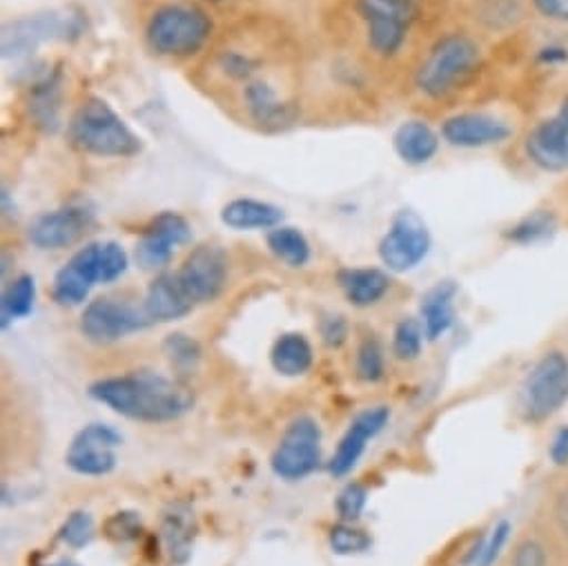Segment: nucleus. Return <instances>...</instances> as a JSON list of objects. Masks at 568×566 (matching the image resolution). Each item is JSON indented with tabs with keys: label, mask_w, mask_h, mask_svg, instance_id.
<instances>
[{
	"label": "nucleus",
	"mask_w": 568,
	"mask_h": 566,
	"mask_svg": "<svg viewBox=\"0 0 568 566\" xmlns=\"http://www.w3.org/2000/svg\"><path fill=\"white\" fill-rule=\"evenodd\" d=\"M90 397L121 417L145 424L174 422L194 406V393L181 380L152 371L99 380L90 386Z\"/></svg>",
	"instance_id": "1"
},
{
	"label": "nucleus",
	"mask_w": 568,
	"mask_h": 566,
	"mask_svg": "<svg viewBox=\"0 0 568 566\" xmlns=\"http://www.w3.org/2000/svg\"><path fill=\"white\" fill-rule=\"evenodd\" d=\"M484 61L481 43L466 32L439 37L415 70V88L430 101L446 99L462 90Z\"/></svg>",
	"instance_id": "2"
},
{
	"label": "nucleus",
	"mask_w": 568,
	"mask_h": 566,
	"mask_svg": "<svg viewBox=\"0 0 568 566\" xmlns=\"http://www.w3.org/2000/svg\"><path fill=\"white\" fill-rule=\"evenodd\" d=\"M128 252L116 241H94L72 254L57 272L52 297L61 306H79L97 283H112L125 274Z\"/></svg>",
	"instance_id": "3"
},
{
	"label": "nucleus",
	"mask_w": 568,
	"mask_h": 566,
	"mask_svg": "<svg viewBox=\"0 0 568 566\" xmlns=\"http://www.w3.org/2000/svg\"><path fill=\"white\" fill-rule=\"evenodd\" d=\"M70 141L85 154L128 159L141 152V139L103 99H88L70 121Z\"/></svg>",
	"instance_id": "4"
},
{
	"label": "nucleus",
	"mask_w": 568,
	"mask_h": 566,
	"mask_svg": "<svg viewBox=\"0 0 568 566\" xmlns=\"http://www.w3.org/2000/svg\"><path fill=\"white\" fill-rule=\"evenodd\" d=\"M210 37V17L190 3H168L159 8L145 28L150 50L165 59H190L205 48Z\"/></svg>",
	"instance_id": "5"
},
{
	"label": "nucleus",
	"mask_w": 568,
	"mask_h": 566,
	"mask_svg": "<svg viewBox=\"0 0 568 566\" xmlns=\"http://www.w3.org/2000/svg\"><path fill=\"white\" fill-rule=\"evenodd\" d=\"M568 404V355L544 353L526 375L519 393V413L526 424H544Z\"/></svg>",
	"instance_id": "6"
},
{
	"label": "nucleus",
	"mask_w": 568,
	"mask_h": 566,
	"mask_svg": "<svg viewBox=\"0 0 568 566\" xmlns=\"http://www.w3.org/2000/svg\"><path fill=\"white\" fill-rule=\"evenodd\" d=\"M419 0H357L371 52L379 59L399 57L419 19Z\"/></svg>",
	"instance_id": "7"
},
{
	"label": "nucleus",
	"mask_w": 568,
	"mask_h": 566,
	"mask_svg": "<svg viewBox=\"0 0 568 566\" xmlns=\"http://www.w3.org/2000/svg\"><path fill=\"white\" fill-rule=\"evenodd\" d=\"M322 464V428L317 420L302 415L293 420L272 453L270 466L276 477L300 482Z\"/></svg>",
	"instance_id": "8"
},
{
	"label": "nucleus",
	"mask_w": 568,
	"mask_h": 566,
	"mask_svg": "<svg viewBox=\"0 0 568 566\" xmlns=\"http://www.w3.org/2000/svg\"><path fill=\"white\" fill-rule=\"evenodd\" d=\"M433 236L426 221L413 210H399L379 241V259L390 272L415 270L430 252Z\"/></svg>",
	"instance_id": "9"
},
{
	"label": "nucleus",
	"mask_w": 568,
	"mask_h": 566,
	"mask_svg": "<svg viewBox=\"0 0 568 566\" xmlns=\"http://www.w3.org/2000/svg\"><path fill=\"white\" fill-rule=\"evenodd\" d=\"M176 274L194 306L210 304L219 300V295L225 291L230 261L221 245L203 243L185 256Z\"/></svg>",
	"instance_id": "10"
},
{
	"label": "nucleus",
	"mask_w": 568,
	"mask_h": 566,
	"mask_svg": "<svg viewBox=\"0 0 568 566\" xmlns=\"http://www.w3.org/2000/svg\"><path fill=\"white\" fill-rule=\"evenodd\" d=\"M123 444V435L110 424H88L81 428L68 446L65 464L85 477H103L116 468V451Z\"/></svg>",
	"instance_id": "11"
},
{
	"label": "nucleus",
	"mask_w": 568,
	"mask_h": 566,
	"mask_svg": "<svg viewBox=\"0 0 568 566\" xmlns=\"http://www.w3.org/2000/svg\"><path fill=\"white\" fill-rule=\"evenodd\" d=\"M152 322L143 313V309H134L125 302H116L110 297L94 300L85 306L81 315V333L88 342L108 346L132 333L148 329Z\"/></svg>",
	"instance_id": "12"
},
{
	"label": "nucleus",
	"mask_w": 568,
	"mask_h": 566,
	"mask_svg": "<svg viewBox=\"0 0 568 566\" xmlns=\"http://www.w3.org/2000/svg\"><path fill=\"white\" fill-rule=\"evenodd\" d=\"M192 239V228L179 212L165 210L156 214L141 232L134 259L143 270H161L172 261L174 247Z\"/></svg>",
	"instance_id": "13"
},
{
	"label": "nucleus",
	"mask_w": 568,
	"mask_h": 566,
	"mask_svg": "<svg viewBox=\"0 0 568 566\" xmlns=\"http://www.w3.org/2000/svg\"><path fill=\"white\" fill-rule=\"evenodd\" d=\"M94 223V210L88 203H70L61 210L37 216L28 230L39 250H63L74 245Z\"/></svg>",
	"instance_id": "14"
},
{
	"label": "nucleus",
	"mask_w": 568,
	"mask_h": 566,
	"mask_svg": "<svg viewBox=\"0 0 568 566\" xmlns=\"http://www.w3.org/2000/svg\"><path fill=\"white\" fill-rule=\"evenodd\" d=\"M513 137V125L490 112H457L442 123V139L459 150L501 145Z\"/></svg>",
	"instance_id": "15"
},
{
	"label": "nucleus",
	"mask_w": 568,
	"mask_h": 566,
	"mask_svg": "<svg viewBox=\"0 0 568 566\" xmlns=\"http://www.w3.org/2000/svg\"><path fill=\"white\" fill-rule=\"evenodd\" d=\"M524 154L544 174L568 172V123L550 114L530 125L524 137Z\"/></svg>",
	"instance_id": "16"
},
{
	"label": "nucleus",
	"mask_w": 568,
	"mask_h": 566,
	"mask_svg": "<svg viewBox=\"0 0 568 566\" xmlns=\"http://www.w3.org/2000/svg\"><path fill=\"white\" fill-rule=\"evenodd\" d=\"M390 420V408L388 406H373V408H366L362 411L353 422H351V428L346 431V435L342 437L331 464H328V471L333 477H344L348 475L357 462L362 459L364 451H366V444L371 439H375L388 424Z\"/></svg>",
	"instance_id": "17"
},
{
	"label": "nucleus",
	"mask_w": 568,
	"mask_h": 566,
	"mask_svg": "<svg viewBox=\"0 0 568 566\" xmlns=\"http://www.w3.org/2000/svg\"><path fill=\"white\" fill-rule=\"evenodd\" d=\"M194 302L185 293L176 272L159 274L145 293L143 313L150 322H174L194 311Z\"/></svg>",
	"instance_id": "18"
},
{
	"label": "nucleus",
	"mask_w": 568,
	"mask_h": 566,
	"mask_svg": "<svg viewBox=\"0 0 568 566\" xmlns=\"http://www.w3.org/2000/svg\"><path fill=\"white\" fill-rule=\"evenodd\" d=\"M243 101L250 119L261 128L278 130L291 125L295 119V105L283 99L270 81H250L243 90Z\"/></svg>",
	"instance_id": "19"
},
{
	"label": "nucleus",
	"mask_w": 568,
	"mask_h": 566,
	"mask_svg": "<svg viewBox=\"0 0 568 566\" xmlns=\"http://www.w3.org/2000/svg\"><path fill=\"white\" fill-rule=\"evenodd\" d=\"M339 289L357 309L379 304L390 291V276L382 267H346L337 274Z\"/></svg>",
	"instance_id": "20"
},
{
	"label": "nucleus",
	"mask_w": 568,
	"mask_h": 566,
	"mask_svg": "<svg viewBox=\"0 0 568 566\" xmlns=\"http://www.w3.org/2000/svg\"><path fill=\"white\" fill-rule=\"evenodd\" d=\"M459 289L455 281H439L424 297L419 306L422 326L428 342L442 340L455 324V297Z\"/></svg>",
	"instance_id": "21"
},
{
	"label": "nucleus",
	"mask_w": 568,
	"mask_h": 566,
	"mask_svg": "<svg viewBox=\"0 0 568 566\" xmlns=\"http://www.w3.org/2000/svg\"><path fill=\"white\" fill-rule=\"evenodd\" d=\"M442 137L422 119L404 121L393 134L397 156L408 165H426L439 152Z\"/></svg>",
	"instance_id": "22"
},
{
	"label": "nucleus",
	"mask_w": 568,
	"mask_h": 566,
	"mask_svg": "<svg viewBox=\"0 0 568 566\" xmlns=\"http://www.w3.org/2000/svg\"><path fill=\"white\" fill-rule=\"evenodd\" d=\"M161 537H163L165 550L172 557V562L185 564L192 555V546H194V537H196V519H194L192 508L185 504H172L165 511Z\"/></svg>",
	"instance_id": "23"
},
{
	"label": "nucleus",
	"mask_w": 568,
	"mask_h": 566,
	"mask_svg": "<svg viewBox=\"0 0 568 566\" xmlns=\"http://www.w3.org/2000/svg\"><path fill=\"white\" fill-rule=\"evenodd\" d=\"M221 221L232 230H267L283 221V210L256 199H234L223 205Z\"/></svg>",
	"instance_id": "24"
},
{
	"label": "nucleus",
	"mask_w": 568,
	"mask_h": 566,
	"mask_svg": "<svg viewBox=\"0 0 568 566\" xmlns=\"http://www.w3.org/2000/svg\"><path fill=\"white\" fill-rule=\"evenodd\" d=\"M272 368L283 377H302L313 368L315 353L302 333L281 335L270 351Z\"/></svg>",
	"instance_id": "25"
},
{
	"label": "nucleus",
	"mask_w": 568,
	"mask_h": 566,
	"mask_svg": "<svg viewBox=\"0 0 568 566\" xmlns=\"http://www.w3.org/2000/svg\"><path fill=\"white\" fill-rule=\"evenodd\" d=\"M270 252L288 267H304L311 261V243L306 234L293 225H276L267 232Z\"/></svg>",
	"instance_id": "26"
},
{
	"label": "nucleus",
	"mask_w": 568,
	"mask_h": 566,
	"mask_svg": "<svg viewBox=\"0 0 568 566\" xmlns=\"http://www.w3.org/2000/svg\"><path fill=\"white\" fill-rule=\"evenodd\" d=\"M557 230V214L552 210H532L526 216H521L517 223H513L504 239L515 245H537L546 239H550Z\"/></svg>",
	"instance_id": "27"
},
{
	"label": "nucleus",
	"mask_w": 568,
	"mask_h": 566,
	"mask_svg": "<svg viewBox=\"0 0 568 566\" xmlns=\"http://www.w3.org/2000/svg\"><path fill=\"white\" fill-rule=\"evenodd\" d=\"M37 283L32 274H19L0 300V313H3V329L17 320H26L34 311Z\"/></svg>",
	"instance_id": "28"
},
{
	"label": "nucleus",
	"mask_w": 568,
	"mask_h": 566,
	"mask_svg": "<svg viewBox=\"0 0 568 566\" xmlns=\"http://www.w3.org/2000/svg\"><path fill=\"white\" fill-rule=\"evenodd\" d=\"M163 353H165L172 371L179 377L194 375L201 366V360H203V351H201L199 342L192 340L190 335H183V333L168 335L165 342H163Z\"/></svg>",
	"instance_id": "29"
},
{
	"label": "nucleus",
	"mask_w": 568,
	"mask_h": 566,
	"mask_svg": "<svg viewBox=\"0 0 568 566\" xmlns=\"http://www.w3.org/2000/svg\"><path fill=\"white\" fill-rule=\"evenodd\" d=\"M510 533H513V526L508 519L497 522L486 537H479V542L468 550L464 562L468 566H493L501 555L504 546L508 544Z\"/></svg>",
	"instance_id": "30"
},
{
	"label": "nucleus",
	"mask_w": 568,
	"mask_h": 566,
	"mask_svg": "<svg viewBox=\"0 0 568 566\" xmlns=\"http://www.w3.org/2000/svg\"><path fill=\"white\" fill-rule=\"evenodd\" d=\"M424 342H426V333H424L422 322H417L413 317L402 320L393 333V353L402 362H413L422 355Z\"/></svg>",
	"instance_id": "31"
},
{
	"label": "nucleus",
	"mask_w": 568,
	"mask_h": 566,
	"mask_svg": "<svg viewBox=\"0 0 568 566\" xmlns=\"http://www.w3.org/2000/svg\"><path fill=\"white\" fill-rule=\"evenodd\" d=\"M355 368H357V377L362 382L375 384L379 380H384L386 373V357H384V346L375 335H368L357 351V360H355Z\"/></svg>",
	"instance_id": "32"
},
{
	"label": "nucleus",
	"mask_w": 568,
	"mask_h": 566,
	"mask_svg": "<svg viewBox=\"0 0 568 566\" xmlns=\"http://www.w3.org/2000/svg\"><path fill=\"white\" fill-rule=\"evenodd\" d=\"M328 544H331L333 553H337V555H359L371 548L373 539L366 530L355 528L353 524L344 522V524H337L331 528Z\"/></svg>",
	"instance_id": "33"
},
{
	"label": "nucleus",
	"mask_w": 568,
	"mask_h": 566,
	"mask_svg": "<svg viewBox=\"0 0 568 566\" xmlns=\"http://www.w3.org/2000/svg\"><path fill=\"white\" fill-rule=\"evenodd\" d=\"M59 537L72 546V548H83L92 542L94 537V517L88 511H74L61 526Z\"/></svg>",
	"instance_id": "34"
},
{
	"label": "nucleus",
	"mask_w": 568,
	"mask_h": 566,
	"mask_svg": "<svg viewBox=\"0 0 568 566\" xmlns=\"http://www.w3.org/2000/svg\"><path fill=\"white\" fill-rule=\"evenodd\" d=\"M366 502H368V491L366 486L353 482L348 484L339 495H337V513L344 522H355L359 519V515L364 513L366 508Z\"/></svg>",
	"instance_id": "35"
},
{
	"label": "nucleus",
	"mask_w": 568,
	"mask_h": 566,
	"mask_svg": "<svg viewBox=\"0 0 568 566\" xmlns=\"http://www.w3.org/2000/svg\"><path fill=\"white\" fill-rule=\"evenodd\" d=\"M510 566H550V553L544 542L526 537L510 553Z\"/></svg>",
	"instance_id": "36"
},
{
	"label": "nucleus",
	"mask_w": 568,
	"mask_h": 566,
	"mask_svg": "<svg viewBox=\"0 0 568 566\" xmlns=\"http://www.w3.org/2000/svg\"><path fill=\"white\" fill-rule=\"evenodd\" d=\"M139 533H141V517L139 513H132V511L114 513L105 524V535L116 542L134 539Z\"/></svg>",
	"instance_id": "37"
},
{
	"label": "nucleus",
	"mask_w": 568,
	"mask_h": 566,
	"mask_svg": "<svg viewBox=\"0 0 568 566\" xmlns=\"http://www.w3.org/2000/svg\"><path fill=\"white\" fill-rule=\"evenodd\" d=\"M535 17L550 26H568V0H528Z\"/></svg>",
	"instance_id": "38"
},
{
	"label": "nucleus",
	"mask_w": 568,
	"mask_h": 566,
	"mask_svg": "<svg viewBox=\"0 0 568 566\" xmlns=\"http://www.w3.org/2000/svg\"><path fill=\"white\" fill-rule=\"evenodd\" d=\"M320 333H322V340L326 346L339 348L348 340V322L344 315H335V313L324 315L320 322Z\"/></svg>",
	"instance_id": "39"
},
{
	"label": "nucleus",
	"mask_w": 568,
	"mask_h": 566,
	"mask_svg": "<svg viewBox=\"0 0 568 566\" xmlns=\"http://www.w3.org/2000/svg\"><path fill=\"white\" fill-rule=\"evenodd\" d=\"M548 459L552 462V466L564 468L568 466V424L559 426L552 433V439L548 444Z\"/></svg>",
	"instance_id": "40"
},
{
	"label": "nucleus",
	"mask_w": 568,
	"mask_h": 566,
	"mask_svg": "<svg viewBox=\"0 0 568 566\" xmlns=\"http://www.w3.org/2000/svg\"><path fill=\"white\" fill-rule=\"evenodd\" d=\"M537 63L544 68H559L568 63V48L561 43H548L537 50Z\"/></svg>",
	"instance_id": "41"
},
{
	"label": "nucleus",
	"mask_w": 568,
	"mask_h": 566,
	"mask_svg": "<svg viewBox=\"0 0 568 566\" xmlns=\"http://www.w3.org/2000/svg\"><path fill=\"white\" fill-rule=\"evenodd\" d=\"M555 117H559L561 121H566L568 123V92L561 97V101H559V105H557V110L552 112Z\"/></svg>",
	"instance_id": "42"
},
{
	"label": "nucleus",
	"mask_w": 568,
	"mask_h": 566,
	"mask_svg": "<svg viewBox=\"0 0 568 566\" xmlns=\"http://www.w3.org/2000/svg\"><path fill=\"white\" fill-rule=\"evenodd\" d=\"M37 566H81V564H77V562H72V559H59V562H54V564H37Z\"/></svg>",
	"instance_id": "43"
},
{
	"label": "nucleus",
	"mask_w": 568,
	"mask_h": 566,
	"mask_svg": "<svg viewBox=\"0 0 568 566\" xmlns=\"http://www.w3.org/2000/svg\"><path fill=\"white\" fill-rule=\"evenodd\" d=\"M207 3H223V0H207Z\"/></svg>",
	"instance_id": "44"
}]
</instances>
